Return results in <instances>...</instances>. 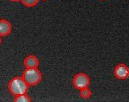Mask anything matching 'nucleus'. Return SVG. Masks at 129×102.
<instances>
[{"instance_id":"nucleus-1","label":"nucleus","mask_w":129,"mask_h":102,"mask_svg":"<svg viewBox=\"0 0 129 102\" xmlns=\"http://www.w3.org/2000/svg\"><path fill=\"white\" fill-rule=\"evenodd\" d=\"M8 90L13 96H17V95L24 94L27 93L29 90V85L24 79L20 76H16L11 79L10 82H8Z\"/></svg>"},{"instance_id":"nucleus-2","label":"nucleus","mask_w":129,"mask_h":102,"mask_svg":"<svg viewBox=\"0 0 129 102\" xmlns=\"http://www.w3.org/2000/svg\"><path fill=\"white\" fill-rule=\"evenodd\" d=\"M22 78L29 86H35L42 80V74L39 68H26L22 74Z\"/></svg>"},{"instance_id":"nucleus-3","label":"nucleus","mask_w":129,"mask_h":102,"mask_svg":"<svg viewBox=\"0 0 129 102\" xmlns=\"http://www.w3.org/2000/svg\"><path fill=\"white\" fill-rule=\"evenodd\" d=\"M91 83V80L88 74L84 73H79L75 74L73 78V85L76 90H82V89L88 88Z\"/></svg>"},{"instance_id":"nucleus-4","label":"nucleus","mask_w":129,"mask_h":102,"mask_svg":"<svg viewBox=\"0 0 129 102\" xmlns=\"http://www.w3.org/2000/svg\"><path fill=\"white\" fill-rule=\"evenodd\" d=\"M114 75L118 80H125L129 77V67L125 64H118L114 69Z\"/></svg>"},{"instance_id":"nucleus-5","label":"nucleus","mask_w":129,"mask_h":102,"mask_svg":"<svg viewBox=\"0 0 129 102\" xmlns=\"http://www.w3.org/2000/svg\"><path fill=\"white\" fill-rule=\"evenodd\" d=\"M12 32V25L6 19H0V36L6 37Z\"/></svg>"},{"instance_id":"nucleus-6","label":"nucleus","mask_w":129,"mask_h":102,"mask_svg":"<svg viewBox=\"0 0 129 102\" xmlns=\"http://www.w3.org/2000/svg\"><path fill=\"white\" fill-rule=\"evenodd\" d=\"M23 64L25 68H36L39 67L40 64V61L39 59L33 55H29L28 56L25 57L23 61Z\"/></svg>"},{"instance_id":"nucleus-7","label":"nucleus","mask_w":129,"mask_h":102,"mask_svg":"<svg viewBox=\"0 0 129 102\" xmlns=\"http://www.w3.org/2000/svg\"><path fill=\"white\" fill-rule=\"evenodd\" d=\"M14 102H30L31 101V98H30L27 93H24V94L14 96Z\"/></svg>"},{"instance_id":"nucleus-8","label":"nucleus","mask_w":129,"mask_h":102,"mask_svg":"<svg viewBox=\"0 0 129 102\" xmlns=\"http://www.w3.org/2000/svg\"><path fill=\"white\" fill-rule=\"evenodd\" d=\"M92 95V92H91V90H89L88 88H84L80 90V96L81 98H84V99H88L90 98Z\"/></svg>"},{"instance_id":"nucleus-9","label":"nucleus","mask_w":129,"mask_h":102,"mask_svg":"<svg viewBox=\"0 0 129 102\" xmlns=\"http://www.w3.org/2000/svg\"><path fill=\"white\" fill-rule=\"evenodd\" d=\"M40 0H21V2L27 7H32L35 6L39 3Z\"/></svg>"},{"instance_id":"nucleus-10","label":"nucleus","mask_w":129,"mask_h":102,"mask_svg":"<svg viewBox=\"0 0 129 102\" xmlns=\"http://www.w3.org/2000/svg\"><path fill=\"white\" fill-rule=\"evenodd\" d=\"M10 1H12V2H19L21 0H10Z\"/></svg>"},{"instance_id":"nucleus-11","label":"nucleus","mask_w":129,"mask_h":102,"mask_svg":"<svg viewBox=\"0 0 129 102\" xmlns=\"http://www.w3.org/2000/svg\"><path fill=\"white\" fill-rule=\"evenodd\" d=\"M0 44H1V36H0Z\"/></svg>"},{"instance_id":"nucleus-12","label":"nucleus","mask_w":129,"mask_h":102,"mask_svg":"<svg viewBox=\"0 0 129 102\" xmlns=\"http://www.w3.org/2000/svg\"><path fill=\"white\" fill-rule=\"evenodd\" d=\"M42 1H46V0H42Z\"/></svg>"}]
</instances>
